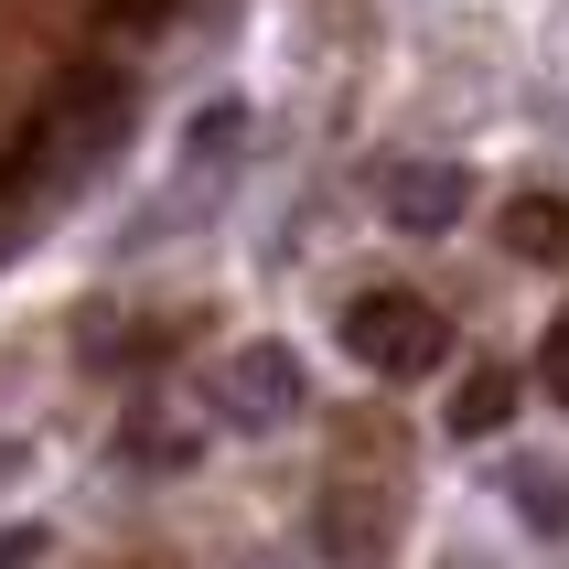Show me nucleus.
Listing matches in <instances>:
<instances>
[{
    "label": "nucleus",
    "instance_id": "nucleus-7",
    "mask_svg": "<svg viewBox=\"0 0 569 569\" xmlns=\"http://www.w3.org/2000/svg\"><path fill=\"white\" fill-rule=\"evenodd\" d=\"M43 548H54V527H32V516H22V527H0V569H32Z\"/></svg>",
    "mask_w": 569,
    "mask_h": 569
},
{
    "label": "nucleus",
    "instance_id": "nucleus-6",
    "mask_svg": "<svg viewBox=\"0 0 569 569\" xmlns=\"http://www.w3.org/2000/svg\"><path fill=\"white\" fill-rule=\"evenodd\" d=\"M506 248L516 258H569V204H559V193L516 204V216H506Z\"/></svg>",
    "mask_w": 569,
    "mask_h": 569
},
{
    "label": "nucleus",
    "instance_id": "nucleus-10",
    "mask_svg": "<svg viewBox=\"0 0 569 569\" xmlns=\"http://www.w3.org/2000/svg\"><path fill=\"white\" fill-rule=\"evenodd\" d=\"M441 569H495V559H441Z\"/></svg>",
    "mask_w": 569,
    "mask_h": 569
},
{
    "label": "nucleus",
    "instance_id": "nucleus-4",
    "mask_svg": "<svg viewBox=\"0 0 569 569\" xmlns=\"http://www.w3.org/2000/svg\"><path fill=\"white\" fill-rule=\"evenodd\" d=\"M387 216L409 226V237H441L462 216V172L451 161H387Z\"/></svg>",
    "mask_w": 569,
    "mask_h": 569
},
{
    "label": "nucleus",
    "instance_id": "nucleus-2",
    "mask_svg": "<svg viewBox=\"0 0 569 569\" xmlns=\"http://www.w3.org/2000/svg\"><path fill=\"white\" fill-rule=\"evenodd\" d=\"M345 355L377 377H430V366H451V322L419 290H366V301H345Z\"/></svg>",
    "mask_w": 569,
    "mask_h": 569
},
{
    "label": "nucleus",
    "instance_id": "nucleus-9",
    "mask_svg": "<svg viewBox=\"0 0 569 569\" xmlns=\"http://www.w3.org/2000/svg\"><path fill=\"white\" fill-rule=\"evenodd\" d=\"M108 11H119V22H161V11H172V0H108Z\"/></svg>",
    "mask_w": 569,
    "mask_h": 569
},
{
    "label": "nucleus",
    "instance_id": "nucleus-8",
    "mask_svg": "<svg viewBox=\"0 0 569 569\" xmlns=\"http://www.w3.org/2000/svg\"><path fill=\"white\" fill-rule=\"evenodd\" d=\"M538 366H548V387H559V398H569V312L548 322V355H538Z\"/></svg>",
    "mask_w": 569,
    "mask_h": 569
},
{
    "label": "nucleus",
    "instance_id": "nucleus-5",
    "mask_svg": "<svg viewBox=\"0 0 569 569\" xmlns=\"http://www.w3.org/2000/svg\"><path fill=\"white\" fill-rule=\"evenodd\" d=\"M506 419H516V377H506V366H483V377L451 387V441H495Z\"/></svg>",
    "mask_w": 569,
    "mask_h": 569
},
{
    "label": "nucleus",
    "instance_id": "nucleus-1",
    "mask_svg": "<svg viewBox=\"0 0 569 569\" xmlns=\"http://www.w3.org/2000/svg\"><path fill=\"white\" fill-rule=\"evenodd\" d=\"M119 140H129V87H119V76H97V64H76V76L32 108V129L11 140V161H0V216H11L22 193H43V183L97 172Z\"/></svg>",
    "mask_w": 569,
    "mask_h": 569
},
{
    "label": "nucleus",
    "instance_id": "nucleus-3",
    "mask_svg": "<svg viewBox=\"0 0 569 569\" xmlns=\"http://www.w3.org/2000/svg\"><path fill=\"white\" fill-rule=\"evenodd\" d=\"M216 398H226L237 430H280V419L301 409V355H290V345H237L226 377H216Z\"/></svg>",
    "mask_w": 569,
    "mask_h": 569
}]
</instances>
